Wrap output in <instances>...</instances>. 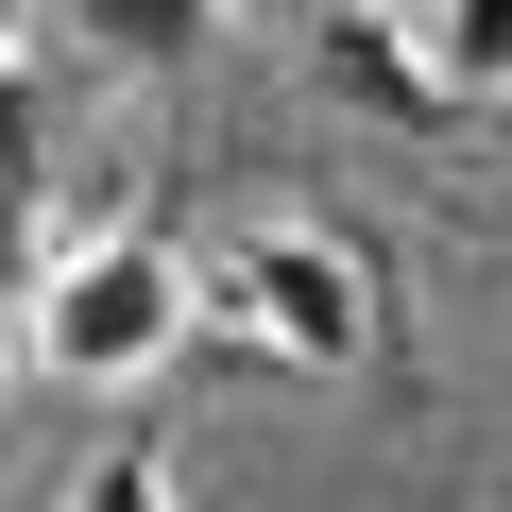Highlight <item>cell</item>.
Segmentation results:
<instances>
[{"instance_id": "obj_6", "label": "cell", "mask_w": 512, "mask_h": 512, "mask_svg": "<svg viewBox=\"0 0 512 512\" xmlns=\"http://www.w3.org/2000/svg\"><path fill=\"white\" fill-rule=\"evenodd\" d=\"M427 69H444V103H512V0H444Z\"/></svg>"}, {"instance_id": "obj_2", "label": "cell", "mask_w": 512, "mask_h": 512, "mask_svg": "<svg viewBox=\"0 0 512 512\" xmlns=\"http://www.w3.org/2000/svg\"><path fill=\"white\" fill-rule=\"evenodd\" d=\"M188 308H205V256L171 222H86V239H52L18 274V359H52V376L103 393V376H154L188 342Z\"/></svg>"}, {"instance_id": "obj_4", "label": "cell", "mask_w": 512, "mask_h": 512, "mask_svg": "<svg viewBox=\"0 0 512 512\" xmlns=\"http://www.w3.org/2000/svg\"><path fill=\"white\" fill-rule=\"evenodd\" d=\"M35 18H52L69 69H103V86H188V69L222 52V0H35Z\"/></svg>"}, {"instance_id": "obj_5", "label": "cell", "mask_w": 512, "mask_h": 512, "mask_svg": "<svg viewBox=\"0 0 512 512\" xmlns=\"http://www.w3.org/2000/svg\"><path fill=\"white\" fill-rule=\"evenodd\" d=\"M35 205H52V86L0 69V256L35 239Z\"/></svg>"}, {"instance_id": "obj_11", "label": "cell", "mask_w": 512, "mask_h": 512, "mask_svg": "<svg viewBox=\"0 0 512 512\" xmlns=\"http://www.w3.org/2000/svg\"><path fill=\"white\" fill-rule=\"evenodd\" d=\"M495 120H512V103H495Z\"/></svg>"}, {"instance_id": "obj_1", "label": "cell", "mask_w": 512, "mask_h": 512, "mask_svg": "<svg viewBox=\"0 0 512 512\" xmlns=\"http://www.w3.org/2000/svg\"><path fill=\"white\" fill-rule=\"evenodd\" d=\"M205 308L256 342V359H291V376H393L410 359V274L325 222V205H274V222H239L205 256Z\"/></svg>"}, {"instance_id": "obj_8", "label": "cell", "mask_w": 512, "mask_h": 512, "mask_svg": "<svg viewBox=\"0 0 512 512\" xmlns=\"http://www.w3.org/2000/svg\"><path fill=\"white\" fill-rule=\"evenodd\" d=\"M0 376H18V256H0Z\"/></svg>"}, {"instance_id": "obj_9", "label": "cell", "mask_w": 512, "mask_h": 512, "mask_svg": "<svg viewBox=\"0 0 512 512\" xmlns=\"http://www.w3.org/2000/svg\"><path fill=\"white\" fill-rule=\"evenodd\" d=\"M18 35H35V0H0V69H18Z\"/></svg>"}, {"instance_id": "obj_7", "label": "cell", "mask_w": 512, "mask_h": 512, "mask_svg": "<svg viewBox=\"0 0 512 512\" xmlns=\"http://www.w3.org/2000/svg\"><path fill=\"white\" fill-rule=\"evenodd\" d=\"M69 512H188V495H171V461H154V444H103V461L69 478Z\"/></svg>"}, {"instance_id": "obj_10", "label": "cell", "mask_w": 512, "mask_h": 512, "mask_svg": "<svg viewBox=\"0 0 512 512\" xmlns=\"http://www.w3.org/2000/svg\"><path fill=\"white\" fill-rule=\"evenodd\" d=\"M308 18H342V0H308Z\"/></svg>"}, {"instance_id": "obj_3", "label": "cell", "mask_w": 512, "mask_h": 512, "mask_svg": "<svg viewBox=\"0 0 512 512\" xmlns=\"http://www.w3.org/2000/svg\"><path fill=\"white\" fill-rule=\"evenodd\" d=\"M308 86H325L342 120H393V137L461 120V103H444V69H427V35H393V0H342V18H308Z\"/></svg>"}]
</instances>
